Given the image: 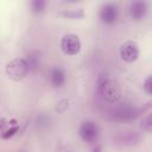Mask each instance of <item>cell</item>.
I'll list each match as a JSON object with an SVG mask.
<instances>
[{"instance_id":"cell-1","label":"cell","mask_w":152,"mask_h":152,"mask_svg":"<svg viewBox=\"0 0 152 152\" xmlns=\"http://www.w3.org/2000/svg\"><path fill=\"white\" fill-rule=\"evenodd\" d=\"M99 91L102 99L110 104L119 102L122 95V90L119 82L109 77L107 74H102L99 77Z\"/></svg>"},{"instance_id":"cell-2","label":"cell","mask_w":152,"mask_h":152,"mask_svg":"<svg viewBox=\"0 0 152 152\" xmlns=\"http://www.w3.org/2000/svg\"><path fill=\"white\" fill-rule=\"evenodd\" d=\"M5 71H6V75L11 80L21 81L23 78H25L27 76V74L30 72V69H28V65H27L25 58L18 57L6 64Z\"/></svg>"},{"instance_id":"cell-3","label":"cell","mask_w":152,"mask_h":152,"mask_svg":"<svg viewBox=\"0 0 152 152\" xmlns=\"http://www.w3.org/2000/svg\"><path fill=\"white\" fill-rule=\"evenodd\" d=\"M78 135L81 139L88 144H93L97 141L100 137V128L99 125L93 120H86L82 121L78 127Z\"/></svg>"},{"instance_id":"cell-4","label":"cell","mask_w":152,"mask_h":152,"mask_svg":"<svg viewBox=\"0 0 152 152\" xmlns=\"http://www.w3.org/2000/svg\"><path fill=\"white\" fill-rule=\"evenodd\" d=\"M61 50L68 56H75L81 51V40L77 34L66 33L61 39Z\"/></svg>"},{"instance_id":"cell-5","label":"cell","mask_w":152,"mask_h":152,"mask_svg":"<svg viewBox=\"0 0 152 152\" xmlns=\"http://www.w3.org/2000/svg\"><path fill=\"white\" fill-rule=\"evenodd\" d=\"M119 18V7L114 2H106L100 7L99 19L106 25L114 24Z\"/></svg>"},{"instance_id":"cell-6","label":"cell","mask_w":152,"mask_h":152,"mask_svg":"<svg viewBox=\"0 0 152 152\" xmlns=\"http://www.w3.org/2000/svg\"><path fill=\"white\" fill-rule=\"evenodd\" d=\"M120 57L127 63H133L139 58V46L135 42L128 40L120 46Z\"/></svg>"},{"instance_id":"cell-7","label":"cell","mask_w":152,"mask_h":152,"mask_svg":"<svg viewBox=\"0 0 152 152\" xmlns=\"http://www.w3.org/2000/svg\"><path fill=\"white\" fill-rule=\"evenodd\" d=\"M128 12L132 20L140 21L146 17L148 12V4L146 1H133L129 4Z\"/></svg>"},{"instance_id":"cell-8","label":"cell","mask_w":152,"mask_h":152,"mask_svg":"<svg viewBox=\"0 0 152 152\" xmlns=\"http://www.w3.org/2000/svg\"><path fill=\"white\" fill-rule=\"evenodd\" d=\"M66 75L61 66H53L50 70V82L53 88H62L65 84Z\"/></svg>"},{"instance_id":"cell-9","label":"cell","mask_w":152,"mask_h":152,"mask_svg":"<svg viewBox=\"0 0 152 152\" xmlns=\"http://www.w3.org/2000/svg\"><path fill=\"white\" fill-rule=\"evenodd\" d=\"M139 113H140L139 109H134L132 107H120L113 112L112 116L113 119H118V120H128L135 118L137 115H139Z\"/></svg>"},{"instance_id":"cell-10","label":"cell","mask_w":152,"mask_h":152,"mask_svg":"<svg viewBox=\"0 0 152 152\" xmlns=\"http://www.w3.org/2000/svg\"><path fill=\"white\" fill-rule=\"evenodd\" d=\"M25 61H26V63L28 65L30 71H34L40 65V53L38 51H31L25 57Z\"/></svg>"},{"instance_id":"cell-11","label":"cell","mask_w":152,"mask_h":152,"mask_svg":"<svg viewBox=\"0 0 152 152\" xmlns=\"http://www.w3.org/2000/svg\"><path fill=\"white\" fill-rule=\"evenodd\" d=\"M62 15H64L66 18L78 19V18H83L84 17V12H83V8H77V10H70V11H63Z\"/></svg>"},{"instance_id":"cell-12","label":"cell","mask_w":152,"mask_h":152,"mask_svg":"<svg viewBox=\"0 0 152 152\" xmlns=\"http://www.w3.org/2000/svg\"><path fill=\"white\" fill-rule=\"evenodd\" d=\"M19 131V126L15 124V125H13V126H10V128H7V129H5L2 133H1V139H5V140H7V139H10V138H12V137H14L15 134H17V132Z\"/></svg>"},{"instance_id":"cell-13","label":"cell","mask_w":152,"mask_h":152,"mask_svg":"<svg viewBox=\"0 0 152 152\" xmlns=\"http://www.w3.org/2000/svg\"><path fill=\"white\" fill-rule=\"evenodd\" d=\"M46 7V1L44 0H33L31 2V8L34 13H42Z\"/></svg>"},{"instance_id":"cell-14","label":"cell","mask_w":152,"mask_h":152,"mask_svg":"<svg viewBox=\"0 0 152 152\" xmlns=\"http://www.w3.org/2000/svg\"><path fill=\"white\" fill-rule=\"evenodd\" d=\"M142 88H144V90L146 91L147 95H151L152 94V77H151V75H148L145 78V81L142 83Z\"/></svg>"},{"instance_id":"cell-15","label":"cell","mask_w":152,"mask_h":152,"mask_svg":"<svg viewBox=\"0 0 152 152\" xmlns=\"http://www.w3.org/2000/svg\"><path fill=\"white\" fill-rule=\"evenodd\" d=\"M68 107H69V100L63 99V100H59V101L57 102L56 109H57L58 113H63V112H65V110L68 109Z\"/></svg>"},{"instance_id":"cell-16","label":"cell","mask_w":152,"mask_h":152,"mask_svg":"<svg viewBox=\"0 0 152 152\" xmlns=\"http://www.w3.org/2000/svg\"><path fill=\"white\" fill-rule=\"evenodd\" d=\"M151 126H152V120H151V114L148 113L147 115H146V118L145 119H142V121H141V127L144 128V129H146V131H151Z\"/></svg>"},{"instance_id":"cell-17","label":"cell","mask_w":152,"mask_h":152,"mask_svg":"<svg viewBox=\"0 0 152 152\" xmlns=\"http://www.w3.org/2000/svg\"><path fill=\"white\" fill-rule=\"evenodd\" d=\"M93 152H102V146H101V145H96V146L93 148Z\"/></svg>"},{"instance_id":"cell-18","label":"cell","mask_w":152,"mask_h":152,"mask_svg":"<svg viewBox=\"0 0 152 152\" xmlns=\"http://www.w3.org/2000/svg\"><path fill=\"white\" fill-rule=\"evenodd\" d=\"M5 124H6V121H5V120H0V129L5 126Z\"/></svg>"}]
</instances>
